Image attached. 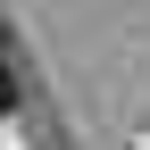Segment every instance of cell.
Instances as JSON below:
<instances>
[{
  "instance_id": "6da1fadb",
  "label": "cell",
  "mask_w": 150,
  "mask_h": 150,
  "mask_svg": "<svg viewBox=\"0 0 150 150\" xmlns=\"http://www.w3.org/2000/svg\"><path fill=\"white\" fill-rule=\"evenodd\" d=\"M17 92H25V83H17V50H8V33H0V117L17 108Z\"/></svg>"
}]
</instances>
